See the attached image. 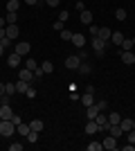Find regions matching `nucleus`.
<instances>
[{
	"label": "nucleus",
	"mask_w": 135,
	"mask_h": 151,
	"mask_svg": "<svg viewBox=\"0 0 135 151\" xmlns=\"http://www.w3.org/2000/svg\"><path fill=\"white\" fill-rule=\"evenodd\" d=\"M79 20H81L84 25H92V12H90V9H84L81 16H79Z\"/></svg>",
	"instance_id": "11"
},
{
	"label": "nucleus",
	"mask_w": 135,
	"mask_h": 151,
	"mask_svg": "<svg viewBox=\"0 0 135 151\" xmlns=\"http://www.w3.org/2000/svg\"><path fill=\"white\" fill-rule=\"evenodd\" d=\"M54 29H56V32L65 29V27H63V20H56V23H54Z\"/></svg>",
	"instance_id": "41"
},
{
	"label": "nucleus",
	"mask_w": 135,
	"mask_h": 151,
	"mask_svg": "<svg viewBox=\"0 0 135 151\" xmlns=\"http://www.w3.org/2000/svg\"><path fill=\"white\" fill-rule=\"evenodd\" d=\"M79 63H81L79 54H70V57L65 59V68H70V70H77V68H79Z\"/></svg>",
	"instance_id": "3"
},
{
	"label": "nucleus",
	"mask_w": 135,
	"mask_h": 151,
	"mask_svg": "<svg viewBox=\"0 0 135 151\" xmlns=\"http://www.w3.org/2000/svg\"><path fill=\"white\" fill-rule=\"evenodd\" d=\"M18 7H20V0H9L7 2V12H18Z\"/></svg>",
	"instance_id": "22"
},
{
	"label": "nucleus",
	"mask_w": 135,
	"mask_h": 151,
	"mask_svg": "<svg viewBox=\"0 0 135 151\" xmlns=\"http://www.w3.org/2000/svg\"><path fill=\"white\" fill-rule=\"evenodd\" d=\"M25 95H27V97H29V99H34V97H36V90H34V88H32V86H29V90H27V93H25Z\"/></svg>",
	"instance_id": "42"
},
{
	"label": "nucleus",
	"mask_w": 135,
	"mask_h": 151,
	"mask_svg": "<svg viewBox=\"0 0 135 151\" xmlns=\"http://www.w3.org/2000/svg\"><path fill=\"white\" fill-rule=\"evenodd\" d=\"M104 149H117V138H113V135L104 138Z\"/></svg>",
	"instance_id": "13"
},
{
	"label": "nucleus",
	"mask_w": 135,
	"mask_h": 151,
	"mask_svg": "<svg viewBox=\"0 0 135 151\" xmlns=\"http://www.w3.org/2000/svg\"><path fill=\"white\" fill-rule=\"evenodd\" d=\"M77 72H81V75H88V72H90V65L81 61V63H79V68H77Z\"/></svg>",
	"instance_id": "29"
},
{
	"label": "nucleus",
	"mask_w": 135,
	"mask_h": 151,
	"mask_svg": "<svg viewBox=\"0 0 135 151\" xmlns=\"http://www.w3.org/2000/svg\"><path fill=\"white\" fill-rule=\"evenodd\" d=\"M25 2H27V5H32V7H34L36 2H39V0H25Z\"/></svg>",
	"instance_id": "46"
},
{
	"label": "nucleus",
	"mask_w": 135,
	"mask_h": 151,
	"mask_svg": "<svg viewBox=\"0 0 135 151\" xmlns=\"http://www.w3.org/2000/svg\"><path fill=\"white\" fill-rule=\"evenodd\" d=\"M0 95H5V83L0 81Z\"/></svg>",
	"instance_id": "47"
},
{
	"label": "nucleus",
	"mask_w": 135,
	"mask_h": 151,
	"mask_svg": "<svg viewBox=\"0 0 135 151\" xmlns=\"http://www.w3.org/2000/svg\"><path fill=\"white\" fill-rule=\"evenodd\" d=\"M16 131H18V133H20V135H27V133L32 131V129H29V124H23V122H20V124H18V126H16Z\"/></svg>",
	"instance_id": "26"
},
{
	"label": "nucleus",
	"mask_w": 135,
	"mask_h": 151,
	"mask_svg": "<svg viewBox=\"0 0 135 151\" xmlns=\"http://www.w3.org/2000/svg\"><path fill=\"white\" fill-rule=\"evenodd\" d=\"M108 131H110V135H113V138H122V126H119V124H110L108 126Z\"/></svg>",
	"instance_id": "14"
},
{
	"label": "nucleus",
	"mask_w": 135,
	"mask_h": 151,
	"mask_svg": "<svg viewBox=\"0 0 135 151\" xmlns=\"http://www.w3.org/2000/svg\"><path fill=\"white\" fill-rule=\"evenodd\" d=\"M7 63H9V68H18L20 63H23V57L14 52V54H9V57H7Z\"/></svg>",
	"instance_id": "6"
},
{
	"label": "nucleus",
	"mask_w": 135,
	"mask_h": 151,
	"mask_svg": "<svg viewBox=\"0 0 135 151\" xmlns=\"http://www.w3.org/2000/svg\"><path fill=\"white\" fill-rule=\"evenodd\" d=\"M11 122H14V124H16V126H18V124H20V122H23V120H20V115H16V113H14V117H11Z\"/></svg>",
	"instance_id": "45"
},
{
	"label": "nucleus",
	"mask_w": 135,
	"mask_h": 151,
	"mask_svg": "<svg viewBox=\"0 0 135 151\" xmlns=\"http://www.w3.org/2000/svg\"><path fill=\"white\" fill-rule=\"evenodd\" d=\"M27 68H29V70H32V72H34V70L39 68V63L34 61V59H27Z\"/></svg>",
	"instance_id": "36"
},
{
	"label": "nucleus",
	"mask_w": 135,
	"mask_h": 151,
	"mask_svg": "<svg viewBox=\"0 0 135 151\" xmlns=\"http://www.w3.org/2000/svg\"><path fill=\"white\" fill-rule=\"evenodd\" d=\"M99 131V124H97L95 120H90L88 124H86V133H88V135H92V133H97Z\"/></svg>",
	"instance_id": "16"
},
{
	"label": "nucleus",
	"mask_w": 135,
	"mask_h": 151,
	"mask_svg": "<svg viewBox=\"0 0 135 151\" xmlns=\"http://www.w3.org/2000/svg\"><path fill=\"white\" fill-rule=\"evenodd\" d=\"M95 122L99 124V131H106V129L110 126V122H108V115H104V111H99V113H97Z\"/></svg>",
	"instance_id": "2"
},
{
	"label": "nucleus",
	"mask_w": 135,
	"mask_h": 151,
	"mask_svg": "<svg viewBox=\"0 0 135 151\" xmlns=\"http://www.w3.org/2000/svg\"><path fill=\"white\" fill-rule=\"evenodd\" d=\"M86 108H88V111H86V113H88V120H95V117H97V113H99L97 104H90V106H86Z\"/></svg>",
	"instance_id": "17"
},
{
	"label": "nucleus",
	"mask_w": 135,
	"mask_h": 151,
	"mask_svg": "<svg viewBox=\"0 0 135 151\" xmlns=\"http://www.w3.org/2000/svg\"><path fill=\"white\" fill-rule=\"evenodd\" d=\"M133 45H135V36H133Z\"/></svg>",
	"instance_id": "52"
},
{
	"label": "nucleus",
	"mask_w": 135,
	"mask_h": 151,
	"mask_svg": "<svg viewBox=\"0 0 135 151\" xmlns=\"http://www.w3.org/2000/svg\"><path fill=\"white\" fill-rule=\"evenodd\" d=\"M41 68H43V72H54V65H52L50 61H43V63H41Z\"/></svg>",
	"instance_id": "31"
},
{
	"label": "nucleus",
	"mask_w": 135,
	"mask_h": 151,
	"mask_svg": "<svg viewBox=\"0 0 135 151\" xmlns=\"http://www.w3.org/2000/svg\"><path fill=\"white\" fill-rule=\"evenodd\" d=\"M5 93L7 95H14V93H16V83H5Z\"/></svg>",
	"instance_id": "34"
},
{
	"label": "nucleus",
	"mask_w": 135,
	"mask_h": 151,
	"mask_svg": "<svg viewBox=\"0 0 135 151\" xmlns=\"http://www.w3.org/2000/svg\"><path fill=\"white\" fill-rule=\"evenodd\" d=\"M45 2H47V7H59L61 0H45Z\"/></svg>",
	"instance_id": "43"
},
{
	"label": "nucleus",
	"mask_w": 135,
	"mask_h": 151,
	"mask_svg": "<svg viewBox=\"0 0 135 151\" xmlns=\"http://www.w3.org/2000/svg\"><path fill=\"white\" fill-rule=\"evenodd\" d=\"M126 135H129V142H133V145H135V129H131Z\"/></svg>",
	"instance_id": "39"
},
{
	"label": "nucleus",
	"mask_w": 135,
	"mask_h": 151,
	"mask_svg": "<svg viewBox=\"0 0 135 151\" xmlns=\"http://www.w3.org/2000/svg\"><path fill=\"white\" fill-rule=\"evenodd\" d=\"M133 50V38H124L122 41V52H131Z\"/></svg>",
	"instance_id": "21"
},
{
	"label": "nucleus",
	"mask_w": 135,
	"mask_h": 151,
	"mask_svg": "<svg viewBox=\"0 0 135 151\" xmlns=\"http://www.w3.org/2000/svg\"><path fill=\"white\" fill-rule=\"evenodd\" d=\"M104 149V142H90L88 145V151H101Z\"/></svg>",
	"instance_id": "27"
},
{
	"label": "nucleus",
	"mask_w": 135,
	"mask_h": 151,
	"mask_svg": "<svg viewBox=\"0 0 135 151\" xmlns=\"http://www.w3.org/2000/svg\"><path fill=\"white\" fill-rule=\"evenodd\" d=\"M25 138L29 140V145H34V142L39 140V131H29V133H27V135H25Z\"/></svg>",
	"instance_id": "28"
},
{
	"label": "nucleus",
	"mask_w": 135,
	"mask_h": 151,
	"mask_svg": "<svg viewBox=\"0 0 135 151\" xmlns=\"http://www.w3.org/2000/svg\"><path fill=\"white\" fill-rule=\"evenodd\" d=\"M16 12H7V16H5V20H7V25H16Z\"/></svg>",
	"instance_id": "24"
},
{
	"label": "nucleus",
	"mask_w": 135,
	"mask_h": 151,
	"mask_svg": "<svg viewBox=\"0 0 135 151\" xmlns=\"http://www.w3.org/2000/svg\"><path fill=\"white\" fill-rule=\"evenodd\" d=\"M14 129H16V124H14L11 120H2L0 122V135H2V138H9V135L14 133Z\"/></svg>",
	"instance_id": "1"
},
{
	"label": "nucleus",
	"mask_w": 135,
	"mask_h": 151,
	"mask_svg": "<svg viewBox=\"0 0 135 151\" xmlns=\"http://www.w3.org/2000/svg\"><path fill=\"white\" fill-rule=\"evenodd\" d=\"M18 79H23V81H27V83H32L34 72H32L29 68H25V70H20V72H18Z\"/></svg>",
	"instance_id": "9"
},
{
	"label": "nucleus",
	"mask_w": 135,
	"mask_h": 151,
	"mask_svg": "<svg viewBox=\"0 0 135 151\" xmlns=\"http://www.w3.org/2000/svg\"><path fill=\"white\" fill-rule=\"evenodd\" d=\"M108 122H110V124H119V122H122L119 113H110V115H108Z\"/></svg>",
	"instance_id": "30"
},
{
	"label": "nucleus",
	"mask_w": 135,
	"mask_h": 151,
	"mask_svg": "<svg viewBox=\"0 0 135 151\" xmlns=\"http://www.w3.org/2000/svg\"><path fill=\"white\" fill-rule=\"evenodd\" d=\"M5 25H7V20H5V18H0V27H5Z\"/></svg>",
	"instance_id": "49"
},
{
	"label": "nucleus",
	"mask_w": 135,
	"mask_h": 151,
	"mask_svg": "<svg viewBox=\"0 0 135 151\" xmlns=\"http://www.w3.org/2000/svg\"><path fill=\"white\" fill-rule=\"evenodd\" d=\"M90 34H92V36H97V34H99V27H97V25H90Z\"/></svg>",
	"instance_id": "44"
},
{
	"label": "nucleus",
	"mask_w": 135,
	"mask_h": 151,
	"mask_svg": "<svg viewBox=\"0 0 135 151\" xmlns=\"http://www.w3.org/2000/svg\"><path fill=\"white\" fill-rule=\"evenodd\" d=\"M68 18H70V14H68V12H61V14H59V20H63V23H65Z\"/></svg>",
	"instance_id": "40"
},
{
	"label": "nucleus",
	"mask_w": 135,
	"mask_h": 151,
	"mask_svg": "<svg viewBox=\"0 0 135 151\" xmlns=\"http://www.w3.org/2000/svg\"><path fill=\"white\" fill-rule=\"evenodd\" d=\"M133 129H135V120H133Z\"/></svg>",
	"instance_id": "51"
},
{
	"label": "nucleus",
	"mask_w": 135,
	"mask_h": 151,
	"mask_svg": "<svg viewBox=\"0 0 135 151\" xmlns=\"http://www.w3.org/2000/svg\"><path fill=\"white\" fill-rule=\"evenodd\" d=\"M70 41H72L74 47H84V45H86V36H84V34H72Z\"/></svg>",
	"instance_id": "8"
},
{
	"label": "nucleus",
	"mask_w": 135,
	"mask_h": 151,
	"mask_svg": "<svg viewBox=\"0 0 135 151\" xmlns=\"http://www.w3.org/2000/svg\"><path fill=\"white\" fill-rule=\"evenodd\" d=\"M0 117H2V120H11L14 117V111H11L9 104H2V106H0Z\"/></svg>",
	"instance_id": "7"
},
{
	"label": "nucleus",
	"mask_w": 135,
	"mask_h": 151,
	"mask_svg": "<svg viewBox=\"0 0 135 151\" xmlns=\"http://www.w3.org/2000/svg\"><path fill=\"white\" fill-rule=\"evenodd\" d=\"M2 36H7V32L2 29V27H0V38H2Z\"/></svg>",
	"instance_id": "48"
},
{
	"label": "nucleus",
	"mask_w": 135,
	"mask_h": 151,
	"mask_svg": "<svg viewBox=\"0 0 135 151\" xmlns=\"http://www.w3.org/2000/svg\"><path fill=\"white\" fill-rule=\"evenodd\" d=\"M119 126H122L124 133H129L131 129H133V120H122V122H119Z\"/></svg>",
	"instance_id": "23"
},
{
	"label": "nucleus",
	"mask_w": 135,
	"mask_h": 151,
	"mask_svg": "<svg viewBox=\"0 0 135 151\" xmlns=\"http://www.w3.org/2000/svg\"><path fill=\"white\" fill-rule=\"evenodd\" d=\"M29 86H32V83H27V81H23V79H18V81H16V93H27V90H29Z\"/></svg>",
	"instance_id": "15"
},
{
	"label": "nucleus",
	"mask_w": 135,
	"mask_h": 151,
	"mask_svg": "<svg viewBox=\"0 0 135 151\" xmlns=\"http://www.w3.org/2000/svg\"><path fill=\"white\" fill-rule=\"evenodd\" d=\"M0 122H2V117H0Z\"/></svg>",
	"instance_id": "53"
},
{
	"label": "nucleus",
	"mask_w": 135,
	"mask_h": 151,
	"mask_svg": "<svg viewBox=\"0 0 135 151\" xmlns=\"http://www.w3.org/2000/svg\"><path fill=\"white\" fill-rule=\"evenodd\" d=\"M115 18L117 20H126V9H117V12H115Z\"/></svg>",
	"instance_id": "32"
},
{
	"label": "nucleus",
	"mask_w": 135,
	"mask_h": 151,
	"mask_svg": "<svg viewBox=\"0 0 135 151\" xmlns=\"http://www.w3.org/2000/svg\"><path fill=\"white\" fill-rule=\"evenodd\" d=\"M81 101H84V106H90V104H95V93H86L84 97H81Z\"/></svg>",
	"instance_id": "19"
},
{
	"label": "nucleus",
	"mask_w": 135,
	"mask_h": 151,
	"mask_svg": "<svg viewBox=\"0 0 135 151\" xmlns=\"http://www.w3.org/2000/svg\"><path fill=\"white\" fill-rule=\"evenodd\" d=\"M2 52H5V47H2V45H0V54H2Z\"/></svg>",
	"instance_id": "50"
},
{
	"label": "nucleus",
	"mask_w": 135,
	"mask_h": 151,
	"mask_svg": "<svg viewBox=\"0 0 135 151\" xmlns=\"http://www.w3.org/2000/svg\"><path fill=\"white\" fill-rule=\"evenodd\" d=\"M43 126H45V124H43V120H32L29 129H32V131H39V133H41V131H43Z\"/></svg>",
	"instance_id": "20"
},
{
	"label": "nucleus",
	"mask_w": 135,
	"mask_h": 151,
	"mask_svg": "<svg viewBox=\"0 0 135 151\" xmlns=\"http://www.w3.org/2000/svg\"><path fill=\"white\" fill-rule=\"evenodd\" d=\"M59 34H61V38H63V41H70V38H72V32H70V29H61Z\"/></svg>",
	"instance_id": "33"
},
{
	"label": "nucleus",
	"mask_w": 135,
	"mask_h": 151,
	"mask_svg": "<svg viewBox=\"0 0 135 151\" xmlns=\"http://www.w3.org/2000/svg\"><path fill=\"white\" fill-rule=\"evenodd\" d=\"M29 50H32V45L25 43V41H20V43H16V54H20V57H25V54H29Z\"/></svg>",
	"instance_id": "4"
},
{
	"label": "nucleus",
	"mask_w": 135,
	"mask_h": 151,
	"mask_svg": "<svg viewBox=\"0 0 135 151\" xmlns=\"http://www.w3.org/2000/svg\"><path fill=\"white\" fill-rule=\"evenodd\" d=\"M97 36L101 38V41H110V36H113V29H110V27H99V34H97Z\"/></svg>",
	"instance_id": "10"
},
{
	"label": "nucleus",
	"mask_w": 135,
	"mask_h": 151,
	"mask_svg": "<svg viewBox=\"0 0 135 151\" xmlns=\"http://www.w3.org/2000/svg\"><path fill=\"white\" fill-rule=\"evenodd\" d=\"M0 45H2V47H9V45H11V38H9V36H2V38H0Z\"/></svg>",
	"instance_id": "35"
},
{
	"label": "nucleus",
	"mask_w": 135,
	"mask_h": 151,
	"mask_svg": "<svg viewBox=\"0 0 135 151\" xmlns=\"http://www.w3.org/2000/svg\"><path fill=\"white\" fill-rule=\"evenodd\" d=\"M95 104H97V108H99V111H106V108H108V104H106V101H95Z\"/></svg>",
	"instance_id": "37"
},
{
	"label": "nucleus",
	"mask_w": 135,
	"mask_h": 151,
	"mask_svg": "<svg viewBox=\"0 0 135 151\" xmlns=\"http://www.w3.org/2000/svg\"><path fill=\"white\" fill-rule=\"evenodd\" d=\"M122 63H126V65H133V63H135L133 50H131V52H122Z\"/></svg>",
	"instance_id": "12"
},
{
	"label": "nucleus",
	"mask_w": 135,
	"mask_h": 151,
	"mask_svg": "<svg viewBox=\"0 0 135 151\" xmlns=\"http://www.w3.org/2000/svg\"><path fill=\"white\" fill-rule=\"evenodd\" d=\"M23 149V145H18V142H14V145H9V151H20Z\"/></svg>",
	"instance_id": "38"
},
{
	"label": "nucleus",
	"mask_w": 135,
	"mask_h": 151,
	"mask_svg": "<svg viewBox=\"0 0 135 151\" xmlns=\"http://www.w3.org/2000/svg\"><path fill=\"white\" fill-rule=\"evenodd\" d=\"M5 32H7V36L11 38V41L18 36V27H16V25H7V29H5Z\"/></svg>",
	"instance_id": "18"
},
{
	"label": "nucleus",
	"mask_w": 135,
	"mask_h": 151,
	"mask_svg": "<svg viewBox=\"0 0 135 151\" xmlns=\"http://www.w3.org/2000/svg\"><path fill=\"white\" fill-rule=\"evenodd\" d=\"M110 41H113L115 45H122V41H124L122 32H113V36H110Z\"/></svg>",
	"instance_id": "25"
},
{
	"label": "nucleus",
	"mask_w": 135,
	"mask_h": 151,
	"mask_svg": "<svg viewBox=\"0 0 135 151\" xmlns=\"http://www.w3.org/2000/svg\"><path fill=\"white\" fill-rule=\"evenodd\" d=\"M92 50L97 52V54H104V50H106V41H101L99 36L92 38Z\"/></svg>",
	"instance_id": "5"
}]
</instances>
